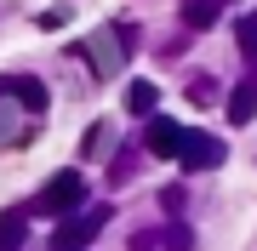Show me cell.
Returning <instances> with one entry per match:
<instances>
[{"label":"cell","instance_id":"6da1fadb","mask_svg":"<svg viewBox=\"0 0 257 251\" xmlns=\"http://www.w3.org/2000/svg\"><path fill=\"white\" fill-rule=\"evenodd\" d=\"M80 205H86V177L69 166V171H57L52 183L35 194L29 211H40V217H69V211H80Z\"/></svg>","mask_w":257,"mask_h":251},{"label":"cell","instance_id":"7a4b0ae2","mask_svg":"<svg viewBox=\"0 0 257 251\" xmlns=\"http://www.w3.org/2000/svg\"><path fill=\"white\" fill-rule=\"evenodd\" d=\"M109 223V205H92V211H69V217H57V234H52V251H86L97 240V228Z\"/></svg>","mask_w":257,"mask_h":251},{"label":"cell","instance_id":"3957f363","mask_svg":"<svg viewBox=\"0 0 257 251\" xmlns=\"http://www.w3.org/2000/svg\"><path fill=\"white\" fill-rule=\"evenodd\" d=\"M172 160H177L183 171H211V166H223V143L211 137V131H183Z\"/></svg>","mask_w":257,"mask_h":251},{"label":"cell","instance_id":"277c9868","mask_svg":"<svg viewBox=\"0 0 257 251\" xmlns=\"http://www.w3.org/2000/svg\"><path fill=\"white\" fill-rule=\"evenodd\" d=\"M0 97H18L23 114H46V109H52V92H46L35 75H6V80H0Z\"/></svg>","mask_w":257,"mask_h":251},{"label":"cell","instance_id":"5b68a950","mask_svg":"<svg viewBox=\"0 0 257 251\" xmlns=\"http://www.w3.org/2000/svg\"><path fill=\"white\" fill-rule=\"evenodd\" d=\"M74 52H86V57H97V75H114V69L120 63H126V46H120V40H114V29H109V35H92V40H86V46H74Z\"/></svg>","mask_w":257,"mask_h":251},{"label":"cell","instance_id":"8992f818","mask_svg":"<svg viewBox=\"0 0 257 251\" xmlns=\"http://www.w3.org/2000/svg\"><path fill=\"white\" fill-rule=\"evenodd\" d=\"M229 120H234V126H251V120H257V63H251V75L229 92Z\"/></svg>","mask_w":257,"mask_h":251},{"label":"cell","instance_id":"52a82bcc","mask_svg":"<svg viewBox=\"0 0 257 251\" xmlns=\"http://www.w3.org/2000/svg\"><path fill=\"white\" fill-rule=\"evenodd\" d=\"M177 137H183V126L172 120V114H155V120H149V154H160V160H172L177 154Z\"/></svg>","mask_w":257,"mask_h":251},{"label":"cell","instance_id":"ba28073f","mask_svg":"<svg viewBox=\"0 0 257 251\" xmlns=\"http://www.w3.org/2000/svg\"><path fill=\"white\" fill-rule=\"evenodd\" d=\"M160 109V86L155 80H132L126 86V114H155Z\"/></svg>","mask_w":257,"mask_h":251},{"label":"cell","instance_id":"9c48e42d","mask_svg":"<svg viewBox=\"0 0 257 251\" xmlns=\"http://www.w3.org/2000/svg\"><path fill=\"white\" fill-rule=\"evenodd\" d=\"M29 240V211H0V251H23Z\"/></svg>","mask_w":257,"mask_h":251},{"label":"cell","instance_id":"30bf717a","mask_svg":"<svg viewBox=\"0 0 257 251\" xmlns=\"http://www.w3.org/2000/svg\"><path fill=\"white\" fill-rule=\"evenodd\" d=\"M223 12H229V0H189V6H183V23L189 29H211Z\"/></svg>","mask_w":257,"mask_h":251},{"label":"cell","instance_id":"8fae6325","mask_svg":"<svg viewBox=\"0 0 257 251\" xmlns=\"http://www.w3.org/2000/svg\"><path fill=\"white\" fill-rule=\"evenodd\" d=\"M234 46H240L246 63H257V12H246V18L234 23Z\"/></svg>","mask_w":257,"mask_h":251},{"label":"cell","instance_id":"7c38bea8","mask_svg":"<svg viewBox=\"0 0 257 251\" xmlns=\"http://www.w3.org/2000/svg\"><path fill=\"white\" fill-rule=\"evenodd\" d=\"M103 149V126H92V131H86V143H80V154H97Z\"/></svg>","mask_w":257,"mask_h":251}]
</instances>
